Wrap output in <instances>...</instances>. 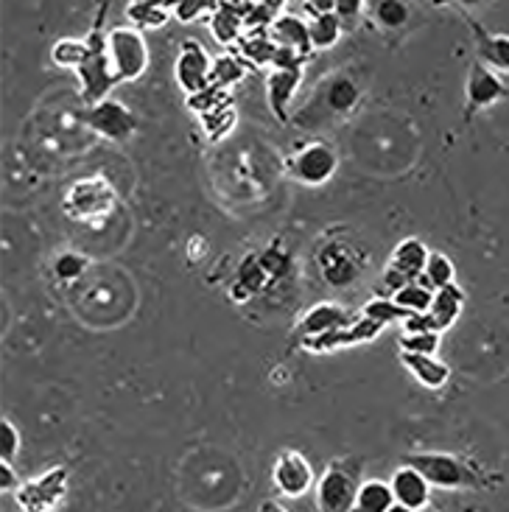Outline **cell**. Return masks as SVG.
<instances>
[{
  "instance_id": "ac0fdd59",
  "label": "cell",
  "mask_w": 509,
  "mask_h": 512,
  "mask_svg": "<svg viewBox=\"0 0 509 512\" xmlns=\"http://www.w3.org/2000/svg\"><path fill=\"white\" fill-rule=\"evenodd\" d=\"M269 37L275 42L277 48L289 51L297 59L308 62L314 56V45H311V31H308V23L294 17V14H280L272 28H269Z\"/></svg>"
},
{
  "instance_id": "484cf974",
  "label": "cell",
  "mask_w": 509,
  "mask_h": 512,
  "mask_svg": "<svg viewBox=\"0 0 509 512\" xmlns=\"http://www.w3.org/2000/svg\"><path fill=\"white\" fill-rule=\"evenodd\" d=\"M392 504H395V496H392L389 482H384V479H364L353 512H389Z\"/></svg>"
},
{
  "instance_id": "836d02e7",
  "label": "cell",
  "mask_w": 509,
  "mask_h": 512,
  "mask_svg": "<svg viewBox=\"0 0 509 512\" xmlns=\"http://www.w3.org/2000/svg\"><path fill=\"white\" fill-rule=\"evenodd\" d=\"M87 266H90V258L79 250L59 252V255L54 258V263H51L56 280H62V283H73V280H79V277L87 272Z\"/></svg>"
},
{
  "instance_id": "603a6c76",
  "label": "cell",
  "mask_w": 509,
  "mask_h": 512,
  "mask_svg": "<svg viewBox=\"0 0 509 512\" xmlns=\"http://www.w3.org/2000/svg\"><path fill=\"white\" fill-rule=\"evenodd\" d=\"M233 54H238L249 68H272L277 56V45L269 37V31H247L241 40L235 42Z\"/></svg>"
},
{
  "instance_id": "4316f807",
  "label": "cell",
  "mask_w": 509,
  "mask_h": 512,
  "mask_svg": "<svg viewBox=\"0 0 509 512\" xmlns=\"http://www.w3.org/2000/svg\"><path fill=\"white\" fill-rule=\"evenodd\" d=\"M249 73V65L238 54H221L213 59V76L210 84L221 87V90H230L233 84H238Z\"/></svg>"
},
{
  "instance_id": "9c48e42d",
  "label": "cell",
  "mask_w": 509,
  "mask_h": 512,
  "mask_svg": "<svg viewBox=\"0 0 509 512\" xmlns=\"http://www.w3.org/2000/svg\"><path fill=\"white\" fill-rule=\"evenodd\" d=\"M82 124L112 143H126L138 132V115L118 98H107L96 107H84Z\"/></svg>"
},
{
  "instance_id": "277c9868",
  "label": "cell",
  "mask_w": 509,
  "mask_h": 512,
  "mask_svg": "<svg viewBox=\"0 0 509 512\" xmlns=\"http://www.w3.org/2000/svg\"><path fill=\"white\" fill-rule=\"evenodd\" d=\"M62 208L73 222H101L118 208V191L104 177H84L70 185Z\"/></svg>"
},
{
  "instance_id": "5bb4252c",
  "label": "cell",
  "mask_w": 509,
  "mask_h": 512,
  "mask_svg": "<svg viewBox=\"0 0 509 512\" xmlns=\"http://www.w3.org/2000/svg\"><path fill=\"white\" fill-rule=\"evenodd\" d=\"M462 20L468 23L470 37L476 45V62H482L484 68L496 70L498 76H509V34H493L473 17L470 12L462 9Z\"/></svg>"
},
{
  "instance_id": "8fae6325",
  "label": "cell",
  "mask_w": 509,
  "mask_h": 512,
  "mask_svg": "<svg viewBox=\"0 0 509 512\" xmlns=\"http://www.w3.org/2000/svg\"><path fill=\"white\" fill-rule=\"evenodd\" d=\"M174 76L182 93L199 96L210 87V76H213V59L205 51V45L199 40H185L179 48L177 62H174Z\"/></svg>"
},
{
  "instance_id": "2e32d148",
  "label": "cell",
  "mask_w": 509,
  "mask_h": 512,
  "mask_svg": "<svg viewBox=\"0 0 509 512\" xmlns=\"http://www.w3.org/2000/svg\"><path fill=\"white\" fill-rule=\"evenodd\" d=\"M356 314L353 311H347L339 303H319L314 308H308L300 319V325H297V339L305 342V339H317V336H325V333H333L344 328V325H350V322H356Z\"/></svg>"
},
{
  "instance_id": "3957f363",
  "label": "cell",
  "mask_w": 509,
  "mask_h": 512,
  "mask_svg": "<svg viewBox=\"0 0 509 512\" xmlns=\"http://www.w3.org/2000/svg\"><path fill=\"white\" fill-rule=\"evenodd\" d=\"M84 40H87V59L82 62V68L76 70V76H79V98L84 101V107H96L101 101L112 98V87H118L121 79H118V73L112 68L107 34L101 31V26H93V31Z\"/></svg>"
},
{
  "instance_id": "d4e9b609",
  "label": "cell",
  "mask_w": 509,
  "mask_h": 512,
  "mask_svg": "<svg viewBox=\"0 0 509 512\" xmlns=\"http://www.w3.org/2000/svg\"><path fill=\"white\" fill-rule=\"evenodd\" d=\"M361 101V90L353 79L347 76H333L331 82L325 84V104L331 107V112L336 115H347L353 112Z\"/></svg>"
},
{
  "instance_id": "f546056e",
  "label": "cell",
  "mask_w": 509,
  "mask_h": 512,
  "mask_svg": "<svg viewBox=\"0 0 509 512\" xmlns=\"http://www.w3.org/2000/svg\"><path fill=\"white\" fill-rule=\"evenodd\" d=\"M361 317L372 319L375 325L386 328V325H395V322L403 325L412 314H409L406 308H400L392 297H375V300H370V303L361 308Z\"/></svg>"
},
{
  "instance_id": "7bdbcfd3",
  "label": "cell",
  "mask_w": 509,
  "mask_h": 512,
  "mask_svg": "<svg viewBox=\"0 0 509 512\" xmlns=\"http://www.w3.org/2000/svg\"><path fill=\"white\" fill-rule=\"evenodd\" d=\"M258 512H291L286 504H280V501L275 499H266L261 501V507H258Z\"/></svg>"
},
{
  "instance_id": "83f0119b",
  "label": "cell",
  "mask_w": 509,
  "mask_h": 512,
  "mask_svg": "<svg viewBox=\"0 0 509 512\" xmlns=\"http://www.w3.org/2000/svg\"><path fill=\"white\" fill-rule=\"evenodd\" d=\"M308 31H311V45L314 51H331L336 42L342 40V20L336 17V12L322 14V17H314L308 23Z\"/></svg>"
},
{
  "instance_id": "e0dca14e",
  "label": "cell",
  "mask_w": 509,
  "mask_h": 512,
  "mask_svg": "<svg viewBox=\"0 0 509 512\" xmlns=\"http://www.w3.org/2000/svg\"><path fill=\"white\" fill-rule=\"evenodd\" d=\"M389 487H392L395 501L403 504V507H409V510L423 512L426 507H431V490L434 487L428 485L426 476L420 471H414L412 465L395 468V473L389 476Z\"/></svg>"
},
{
  "instance_id": "ba28073f",
  "label": "cell",
  "mask_w": 509,
  "mask_h": 512,
  "mask_svg": "<svg viewBox=\"0 0 509 512\" xmlns=\"http://www.w3.org/2000/svg\"><path fill=\"white\" fill-rule=\"evenodd\" d=\"M272 487L280 499H303L311 487H317V473L303 451L283 448L272 462Z\"/></svg>"
},
{
  "instance_id": "ffe728a7",
  "label": "cell",
  "mask_w": 509,
  "mask_h": 512,
  "mask_svg": "<svg viewBox=\"0 0 509 512\" xmlns=\"http://www.w3.org/2000/svg\"><path fill=\"white\" fill-rule=\"evenodd\" d=\"M247 12H249V3H219L216 6V12L207 17V23H210V31H213V37L221 45H233L241 40L244 34H247Z\"/></svg>"
},
{
  "instance_id": "6da1fadb",
  "label": "cell",
  "mask_w": 509,
  "mask_h": 512,
  "mask_svg": "<svg viewBox=\"0 0 509 512\" xmlns=\"http://www.w3.org/2000/svg\"><path fill=\"white\" fill-rule=\"evenodd\" d=\"M403 465H412L414 471L426 476L431 487L440 490H487V487L501 485V476L482 468L479 462L459 457V454H445V451H426V454H406Z\"/></svg>"
},
{
  "instance_id": "4dcf8cb0",
  "label": "cell",
  "mask_w": 509,
  "mask_h": 512,
  "mask_svg": "<svg viewBox=\"0 0 509 512\" xmlns=\"http://www.w3.org/2000/svg\"><path fill=\"white\" fill-rule=\"evenodd\" d=\"M370 12L378 20V26L403 28L412 17V6L403 0H375V3H370Z\"/></svg>"
},
{
  "instance_id": "5b68a950",
  "label": "cell",
  "mask_w": 509,
  "mask_h": 512,
  "mask_svg": "<svg viewBox=\"0 0 509 512\" xmlns=\"http://www.w3.org/2000/svg\"><path fill=\"white\" fill-rule=\"evenodd\" d=\"M110 62L121 82H138L149 70V42L135 26H115L107 34Z\"/></svg>"
},
{
  "instance_id": "d6986e66",
  "label": "cell",
  "mask_w": 509,
  "mask_h": 512,
  "mask_svg": "<svg viewBox=\"0 0 509 512\" xmlns=\"http://www.w3.org/2000/svg\"><path fill=\"white\" fill-rule=\"evenodd\" d=\"M303 82V68H272L266 76V96H269V107L275 112L280 124H289V110L294 93Z\"/></svg>"
},
{
  "instance_id": "1f68e13d",
  "label": "cell",
  "mask_w": 509,
  "mask_h": 512,
  "mask_svg": "<svg viewBox=\"0 0 509 512\" xmlns=\"http://www.w3.org/2000/svg\"><path fill=\"white\" fill-rule=\"evenodd\" d=\"M51 59H54L56 68L79 70L87 59V40H73V37L56 40L54 48H51Z\"/></svg>"
},
{
  "instance_id": "60d3db41",
  "label": "cell",
  "mask_w": 509,
  "mask_h": 512,
  "mask_svg": "<svg viewBox=\"0 0 509 512\" xmlns=\"http://www.w3.org/2000/svg\"><path fill=\"white\" fill-rule=\"evenodd\" d=\"M364 9H367V3H361V0H336V17L342 20V26L350 20H358Z\"/></svg>"
},
{
  "instance_id": "8992f818",
  "label": "cell",
  "mask_w": 509,
  "mask_h": 512,
  "mask_svg": "<svg viewBox=\"0 0 509 512\" xmlns=\"http://www.w3.org/2000/svg\"><path fill=\"white\" fill-rule=\"evenodd\" d=\"M336 168H339V154L325 140H311L286 157V174L305 188H319L331 182Z\"/></svg>"
},
{
  "instance_id": "d6a6232c",
  "label": "cell",
  "mask_w": 509,
  "mask_h": 512,
  "mask_svg": "<svg viewBox=\"0 0 509 512\" xmlns=\"http://www.w3.org/2000/svg\"><path fill=\"white\" fill-rule=\"evenodd\" d=\"M392 300L400 308H406L409 314H428L431 311V300H434V291L428 289L423 280H417V283H409L406 289H400Z\"/></svg>"
},
{
  "instance_id": "ab89813d",
  "label": "cell",
  "mask_w": 509,
  "mask_h": 512,
  "mask_svg": "<svg viewBox=\"0 0 509 512\" xmlns=\"http://www.w3.org/2000/svg\"><path fill=\"white\" fill-rule=\"evenodd\" d=\"M403 333H440V328L431 319V314H412L403 322Z\"/></svg>"
},
{
  "instance_id": "ee69618b",
  "label": "cell",
  "mask_w": 509,
  "mask_h": 512,
  "mask_svg": "<svg viewBox=\"0 0 509 512\" xmlns=\"http://www.w3.org/2000/svg\"><path fill=\"white\" fill-rule=\"evenodd\" d=\"M389 512H414V510H409V507H403V504H398V501H395V504L389 507Z\"/></svg>"
},
{
  "instance_id": "7a4b0ae2",
  "label": "cell",
  "mask_w": 509,
  "mask_h": 512,
  "mask_svg": "<svg viewBox=\"0 0 509 512\" xmlns=\"http://www.w3.org/2000/svg\"><path fill=\"white\" fill-rule=\"evenodd\" d=\"M361 485H364V459H331L314 487L317 512H353Z\"/></svg>"
},
{
  "instance_id": "74e56055",
  "label": "cell",
  "mask_w": 509,
  "mask_h": 512,
  "mask_svg": "<svg viewBox=\"0 0 509 512\" xmlns=\"http://www.w3.org/2000/svg\"><path fill=\"white\" fill-rule=\"evenodd\" d=\"M258 258H261L263 269H266V275L272 277V280H277V277H283L286 272H289V266H291L289 252H283L280 247H269V250L261 252Z\"/></svg>"
},
{
  "instance_id": "d590c367",
  "label": "cell",
  "mask_w": 509,
  "mask_h": 512,
  "mask_svg": "<svg viewBox=\"0 0 509 512\" xmlns=\"http://www.w3.org/2000/svg\"><path fill=\"white\" fill-rule=\"evenodd\" d=\"M20 445H23L20 429L14 426L9 417H3L0 420V462H14L17 454H20Z\"/></svg>"
},
{
  "instance_id": "44dd1931",
  "label": "cell",
  "mask_w": 509,
  "mask_h": 512,
  "mask_svg": "<svg viewBox=\"0 0 509 512\" xmlns=\"http://www.w3.org/2000/svg\"><path fill=\"white\" fill-rule=\"evenodd\" d=\"M400 364L406 373L414 375V381L426 389H442L451 381V367L437 356H414V353H400Z\"/></svg>"
},
{
  "instance_id": "f6af8a7d",
  "label": "cell",
  "mask_w": 509,
  "mask_h": 512,
  "mask_svg": "<svg viewBox=\"0 0 509 512\" xmlns=\"http://www.w3.org/2000/svg\"><path fill=\"white\" fill-rule=\"evenodd\" d=\"M423 512H442V510H437V507H426V510Z\"/></svg>"
},
{
  "instance_id": "7c38bea8",
  "label": "cell",
  "mask_w": 509,
  "mask_h": 512,
  "mask_svg": "<svg viewBox=\"0 0 509 512\" xmlns=\"http://www.w3.org/2000/svg\"><path fill=\"white\" fill-rule=\"evenodd\" d=\"M504 93L507 87L496 70L484 68L482 62H473L468 70V82H465V118L470 121L476 112L490 110L504 98Z\"/></svg>"
},
{
  "instance_id": "4fadbf2b",
  "label": "cell",
  "mask_w": 509,
  "mask_h": 512,
  "mask_svg": "<svg viewBox=\"0 0 509 512\" xmlns=\"http://www.w3.org/2000/svg\"><path fill=\"white\" fill-rule=\"evenodd\" d=\"M317 266L319 272H322V280L331 289H347L361 275V261H358L356 255H350V250L344 244H339V241H328V244L319 247Z\"/></svg>"
},
{
  "instance_id": "7402d4cb",
  "label": "cell",
  "mask_w": 509,
  "mask_h": 512,
  "mask_svg": "<svg viewBox=\"0 0 509 512\" xmlns=\"http://www.w3.org/2000/svg\"><path fill=\"white\" fill-rule=\"evenodd\" d=\"M465 291L459 283L454 286H445V289L434 291V300H431V319L437 322V328L442 331H448V328H454L459 317H462V311H465Z\"/></svg>"
},
{
  "instance_id": "9a60e30c",
  "label": "cell",
  "mask_w": 509,
  "mask_h": 512,
  "mask_svg": "<svg viewBox=\"0 0 509 512\" xmlns=\"http://www.w3.org/2000/svg\"><path fill=\"white\" fill-rule=\"evenodd\" d=\"M381 331H384L381 325H375L372 319L358 314L356 322L344 325V328H339V331L317 336V339H305V342H300V347L308 350V353H331V350H339V347L367 345V342H372V339H378Z\"/></svg>"
},
{
  "instance_id": "30bf717a",
  "label": "cell",
  "mask_w": 509,
  "mask_h": 512,
  "mask_svg": "<svg viewBox=\"0 0 509 512\" xmlns=\"http://www.w3.org/2000/svg\"><path fill=\"white\" fill-rule=\"evenodd\" d=\"M428 250L420 238H403L398 247L389 255V263L384 269V289L389 291V297H395L400 289H406L409 283H417L423 272H426Z\"/></svg>"
},
{
  "instance_id": "8d00e7d4",
  "label": "cell",
  "mask_w": 509,
  "mask_h": 512,
  "mask_svg": "<svg viewBox=\"0 0 509 512\" xmlns=\"http://www.w3.org/2000/svg\"><path fill=\"white\" fill-rule=\"evenodd\" d=\"M216 6L219 3H213V0H179V3H174V17L179 23H193V20L210 17L216 12Z\"/></svg>"
},
{
  "instance_id": "52a82bcc",
  "label": "cell",
  "mask_w": 509,
  "mask_h": 512,
  "mask_svg": "<svg viewBox=\"0 0 509 512\" xmlns=\"http://www.w3.org/2000/svg\"><path fill=\"white\" fill-rule=\"evenodd\" d=\"M70 471L65 465H54L40 476H31L14 490V501L23 512H56L59 501L68 496Z\"/></svg>"
},
{
  "instance_id": "f35d334b",
  "label": "cell",
  "mask_w": 509,
  "mask_h": 512,
  "mask_svg": "<svg viewBox=\"0 0 509 512\" xmlns=\"http://www.w3.org/2000/svg\"><path fill=\"white\" fill-rule=\"evenodd\" d=\"M202 124H205V132L210 140L216 138V132H219L216 126H221V138H224L235 124L233 104H230V107H224V110H216V112H210V115H205V118H202Z\"/></svg>"
},
{
  "instance_id": "b9f144b4",
  "label": "cell",
  "mask_w": 509,
  "mask_h": 512,
  "mask_svg": "<svg viewBox=\"0 0 509 512\" xmlns=\"http://www.w3.org/2000/svg\"><path fill=\"white\" fill-rule=\"evenodd\" d=\"M17 487H20V482H17V471H14L12 462H0V490L14 493Z\"/></svg>"
},
{
  "instance_id": "cb8c5ba5",
  "label": "cell",
  "mask_w": 509,
  "mask_h": 512,
  "mask_svg": "<svg viewBox=\"0 0 509 512\" xmlns=\"http://www.w3.org/2000/svg\"><path fill=\"white\" fill-rule=\"evenodd\" d=\"M171 14H174V3H157V0H129L126 3V17L140 31L163 28Z\"/></svg>"
},
{
  "instance_id": "f1b7e54d",
  "label": "cell",
  "mask_w": 509,
  "mask_h": 512,
  "mask_svg": "<svg viewBox=\"0 0 509 512\" xmlns=\"http://www.w3.org/2000/svg\"><path fill=\"white\" fill-rule=\"evenodd\" d=\"M423 283H426L431 291H440L445 286H454L456 283V266L454 261L445 255V252H431L428 255V263H426V272L420 277Z\"/></svg>"
},
{
  "instance_id": "e575fe53",
  "label": "cell",
  "mask_w": 509,
  "mask_h": 512,
  "mask_svg": "<svg viewBox=\"0 0 509 512\" xmlns=\"http://www.w3.org/2000/svg\"><path fill=\"white\" fill-rule=\"evenodd\" d=\"M442 333H400V353H414V356H437Z\"/></svg>"
}]
</instances>
